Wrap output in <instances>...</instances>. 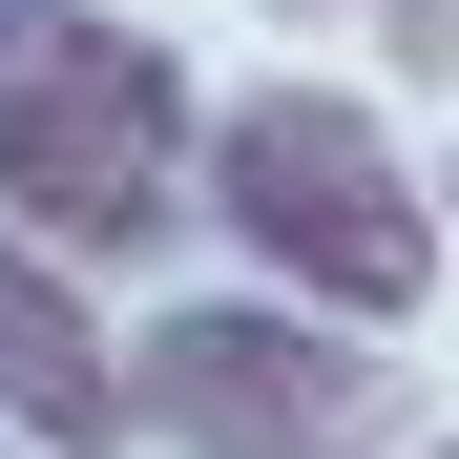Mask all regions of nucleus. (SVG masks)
<instances>
[{
  "instance_id": "obj_2",
  "label": "nucleus",
  "mask_w": 459,
  "mask_h": 459,
  "mask_svg": "<svg viewBox=\"0 0 459 459\" xmlns=\"http://www.w3.org/2000/svg\"><path fill=\"white\" fill-rule=\"evenodd\" d=\"M188 168H209L230 251H251L292 314H334V334H397L418 292H438V188L376 146V105H355V84H230Z\"/></svg>"
},
{
  "instance_id": "obj_1",
  "label": "nucleus",
  "mask_w": 459,
  "mask_h": 459,
  "mask_svg": "<svg viewBox=\"0 0 459 459\" xmlns=\"http://www.w3.org/2000/svg\"><path fill=\"white\" fill-rule=\"evenodd\" d=\"M188 63L105 0H0V230L22 251H146L188 209Z\"/></svg>"
},
{
  "instance_id": "obj_7",
  "label": "nucleus",
  "mask_w": 459,
  "mask_h": 459,
  "mask_svg": "<svg viewBox=\"0 0 459 459\" xmlns=\"http://www.w3.org/2000/svg\"><path fill=\"white\" fill-rule=\"evenodd\" d=\"M272 22H314V0H272Z\"/></svg>"
},
{
  "instance_id": "obj_4",
  "label": "nucleus",
  "mask_w": 459,
  "mask_h": 459,
  "mask_svg": "<svg viewBox=\"0 0 459 459\" xmlns=\"http://www.w3.org/2000/svg\"><path fill=\"white\" fill-rule=\"evenodd\" d=\"M0 418H22V459H105L126 438V334L63 292V251H22V230H0Z\"/></svg>"
},
{
  "instance_id": "obj_3",
  "label": "nucleus",
  "mask_w": 459,
  "mask_h": 459,
  "mask_svg": "<svg viewBox=\"0 0 459 459\" xmlns=\"http://www.w3.org/2000/svg\"><path fill=\"white\" fill-rule=\"evenodd\" d=\"M376 397H397V355L292 314V292H188V314L126 334V418L168 459H355Z\"/></svg>"
},
{
  "instance_id": "obj_5",
  "label": "nucleus",
  "mask_w": 459,
  "mask_h": 459,
  "mask_svg": "<svg viewBox=\"0 0 459 459\" xmlns=\"http://www.w3.org/2000/svg\"><path fill=\"white\" fill-rule=\"evenodd\" d=\"M376 42H397V63H459V0H376Z\"/></svg>"
},
{
  "instance_id": "obj_8",
  "label": "nucleus",
  "mask_w": 459,
  "mask_h": 459,
  "mask_svg": "<svg viewBox=\"0 0 459 459\" xmlns=\"http://www.w3.org/2000/svg\"><path fill=\"white\" fill-rule=\"evenodd\" d=\"M418 459H459V438H418Z\"/></svg>"
},
{
  "instance_id": "obj_6",
  "label": "nucleus",
  "mask_w": 459,
  "mask_h": 459,
  "mask_svg": "<svg viewBox=\"0 0 459 459\" xmlns=\"http://www.w3.org/2000/svg\"><path fill=\"white\" fill-rule=\"evenodd\" d=\"M438 251H459V168H438Z\"/></svg>"
},
{
  "instance_id": "obj_9",
  "label": "nucleus",
  "mask_w": 459,
  "mask_h": 459,
  "mask_svg": "<svg viewBox=\"0 0 459 459\" xmlns=\"http://www.w3.org/2000/svg\"><path fill=\"white\" fill-rule=\"evenodd\" d=\"M0 459H22V438H0Z\"/></svg>"
}]
</instances>
